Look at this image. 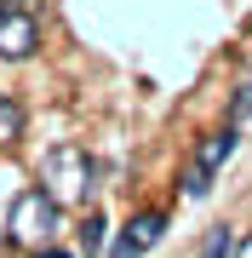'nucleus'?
Here are the masks:
<instances>
[{
    "label": "nucleus",
    "mask_w": 252,
    "mask_h": 258,
    "mask_svg": "<svg viewBox=\"0 0 252 258\" xmlns=\"http://www.w3.org/2000/svg\"><path fill=\"white\" fill-rule=\"evenodd\" d=\"M18 138H23V103L12 92H0V149H12Z\"/></svg>",
    "instance_id": "nucleus-6"
},
{
    "label": "nucleus",
    "mask_w": 252,
    "mask_h": 258,
    "mask_svg": "<svg viewBox=\"0 0 252 258\" xmlns=\"http://www.w3.org/2000/svg\"><path fill=\"white\" fill-rule=\"evenodd\" d=\"M40 189L52 195L57 207H86L98 189V166L80 144H52L46 161H40Z\"/></svg>",
    "instance_id": "nucleus-2"
},
{
    "label": "nucleus",
    "mask_w": 252,
    "mask_h": 258,
    "mask_svg": "<svg viewBox=\"0 0 252 258\" xmlns=\"http://www.w3.org/2000/svg\"><path fill=\"white\" fill-rule=\"evenodd\" d=\"M229 258H252V230H246L241 241H235V252H229Z\"/></svg>",
    "instance_id": "nucleus-10"
},
{
    "label": "nucleus",
    "mask_w": 252,
    "mask_h": 258,
    "mask_svg": "<svg viewBox=\"0 0 252 258\" xmlns=\"http://www.w3.org/2000/svg\"><path fill=\"white\" fill-rule=\"evenodd\" d=\"M57 230H63V207H57L40 184L12 195V207H6V241H12L18 252H40V247H52Z\"/></svg>",
    "instance_id": "nucleus-1"
},
{
    "label": "nucleus",
    "mask_w": 252,
    "mask_h": 258,
    "mask_svg": "<svg viewBox=\"0 0 252 258\" xmlns=\"http://www.w3.org/2000/svg\"><path fill=\"white\" fill-rule=\"evenodd\" d=\"M35 258H75V252H63V247H57V241H52V247H40Z\"/></svg>",
    "instance_id": "nucleus-11"
},
{
    "label": "nucleus",
    "mask_w": 252,
    "mask_h": 258,
    "mask_svg": "<svg viewBox=\"0 0 252 258\" xmlns=\"http://www.w3.org/2000/svg\"><path fill=\"white\" fill-rule=\"evenodd\" d=\"M229 115H235V120H241V115H252V75H246L241 86H235V103H229Z\"/></svg>",
    "instance_id": "nucleus-9"
},
{
    "label": "nucleus",
    "mask_w": 252,
    "mask_h": 258,
    "mask_svg": "<svg viewBox=\"0 0 252 258\" xmlns=\"http://www.w3.org/2000/svg\"><path fill=\"white\" fill-rule=\"evenodd\" d=\"M40 52V23H35V12L18 6V12H0V57L6 63H23V57H35Z\"/></svg>",
    "instance_id": "nucleus-5"
},
{
    "label": "nucleus",
    "mask_w": 252,
    "mask_h": 258,
    "mask_svg": "<svg viewBox=\"0 0 252 258\" xmlns=\"http://www.w3.org/2000/svg\"><path fill=\"white\" fill-rule=\"evenodd\" d=\"M160 235H166V212L149 207V212H138V218H126V230L109 241V258H143L149 247H160Z\"/></svg>",
    "instance_id": "nucleus-4"
},
{
    "label": "nucleus",
    "mask_w": 252,
    "mask_h": 258,
    "mask_svg": "<svg viewBox=\"0 0 252 258\" xmlns=\"http://www.w3.org/2000/svg\"><path fill=\"white\" fill-rule=\"evenodd\" d=\"M103 241H109V218H103V212H86V224H80V247H86V252H103Z\"/></svg>",
    "instance_id": "nucleus-7"
},
{
    "label": "nucleus",
    "mask_w": 252,
    "mask_h": 258,
    "mask_svg": "<svg viewBox=\"0 0 252 258\" xmlns=\"http://www.w3.org/2000/svg\"><path fill=\"white\" fill-rule=\"evenodd\" d=\"M18 6H29V0H0V12H18Z\"/></svg>",
    "instance_id": "nucleus-12"
},
{
    "label": "nucleus",
    "mask_w": 252,
    "mask_h": 258,
    "mask_svg": "<svg viewBox=\"0 0 252 258\" xmlns=\"http://www.w3.org/2000/svg\"><path fill=\"white\" fill-rule=\"evenodd\" d=\"M235 144H241L235 120H229V126H212V132H201L195 155H189V166H184V195H189V201H201V195L212 189V178L224 172V161L235 155Z\"/></svg>",
    "instance_id": "nucleus-3"
},
{
    "label": "nucleus",
    "mask_w": 252,
    "mask_h": 258,
    "mask_svg": "<svg viewBox=\"0 0 252 258\" xmlns=\"http://www.w3.org/2000/svg\"><path fill=\"white\" fill-rule=\"evenodd\" d=\"M229 252H235V230H229V224H218V230L206 235V252H201V258H229Z\"/></svg>",
    "instance_id": "nucleus-8"
}]
</instances>
